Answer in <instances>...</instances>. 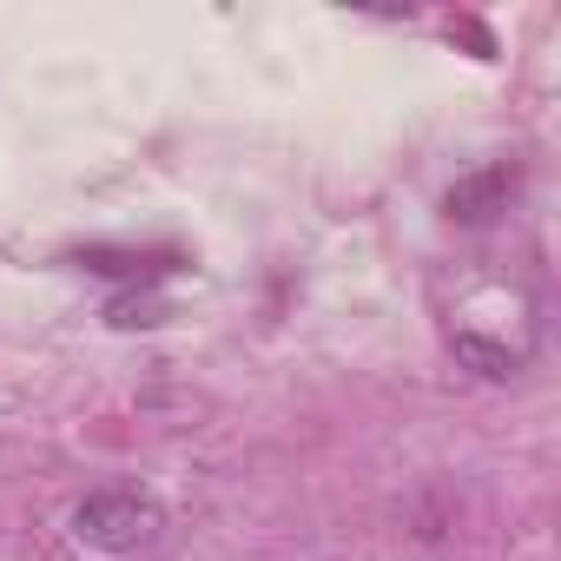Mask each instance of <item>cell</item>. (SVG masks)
<instances>
[{
  "instance_id": "1",
  "label": "cell",
  "mask_w": 561,
  "mask_h": 561,
  "mask_svg": "<svg viewBox=\"0 0 561 561\" xmlns=\"http://www.w3.org/2000/svg\"><path fill=\"white\" fill-rule=\"evenodd\" d=\"M73 541L80 548H100V554H133V548H146L159 528H165V515H159V502L152 495H139V489H100V495H87L80 508H73Z\"/></svg>"
},
{
  "instance_id": "2",
  "label": "cell",
  "mask_w": 561,
  "mask_h": 561,
  "mask_svg": "<svg viewBox=\"0 0 561 561\" xmlns=\"http://www.w3.org/2000/svg\"><path fill=\"white\" fill-rule=\"evenodd\" d=\"M515 192H522V165L495 159V165H482V172H469V179H456L443 192V218L449 225H489L495 211H508Z\"/></svg>"
},
{
  "instance_id": "3",
  "label": "cell",
  "mask_w": 561,
  "mask_h": 561,
  "mask_svg": "<svg viewBox=\"0 0 561 561\" xmlns=\"http://www.w3.org/2000/svg\"><path fill=\"white\" fill-rule=\"evenodd\" d=\"M456 357H462V364H476L482 377H508V370H515V351H502V344H482V337H469V331L456 337Z\"/></svg>"
},
{
  "instance_id": "4",
  "label": "cell",
  "mask_w": 561,
  "mask_h": 561,
  "mask_svg": "<svg viewBox=\"0 0 561 561\" xmlns=\"http://www.w3.org/2000/svg\"><path fill=\"white\" fill-rule=\"evenodd\" d=\"M113 324H119V331H133V324H165V305H159V298H119V305H113Z\"/></svg>"
}]
</instances>
